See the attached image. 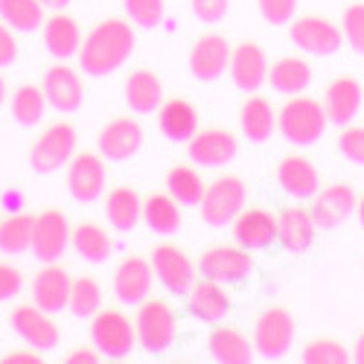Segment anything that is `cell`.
I'll return each instance as SVG.
<instances>
[{
  "instance_id": "obj_1",
  "label": "cell",
  "mask_w": 364,
  "mask_h": 364,
  "mask_svg": "<svg viewBox=\"0 0 364 364\" xmlns=\"http://www.w3.org/2000/svg\"><path fill=\"white\" fill-rule=\"evenodd\" d=\"M134 29L119 21V18H108L102 23H97L90 33L85 36L82 47H79V68L87 76H108L123 68L132 53H134Z\"/></svg>"
},
{
  "instance_id": "obj_2",
  "label": "cell",
  "mask_w": 364,
  "mask_h": 364,
  "mask_svg": "<svg viewBox=\"0 0 364 364\" xmlns=\"http://www.w3.org/2000/svg\"><path fill=\"white\" fill-rule=\"evenodd\" d=\"M329 126L326 119V111H323V102L312 100V97H289L283 102V108L277 111V132L294 143V146H312L323 137Z\"/></svg>"
},
{
  "instance_id": "obj_3",
  "label": "cell",
  "mask_w": 364,
  "mask_h": 364,
  "mask_svg": "<svg viewBox=\"0 0 364 364\" xmlns=\"http://www.w3.org/2000/svg\"><path fill=\"white\" fill-rule=\"evenodd\" d=\"M294 332H297V323H294V315L286 306L265 309L254 323V338H251L257 355L265 358V361L286 358V353L294 344Z\"/></svg>"
},
{
  "instance_id": "obj_4",
  "label": "cell",
  "mask_w": 364,
  "mask_h": 364,
  "mask_svg": "<svg viewBox=\"0 0 364 364\" xmlns=\"http://www.w3.org/2000/svg\"><path fill=\"white\" fill-rule=\"evenodd\" d=\"M134 329H137V344L146 353H166L175 341V332H178L175 309L166 300H149L146 297L137 309Z\"/></svg>"
},
{
  "instance_id": "obj_5",
  "label": "cell",
  "mask_w": 364,
  "mask_h": 364,
  "mask_svg": "<svg viewBox=\"0 0 364 364\" xmlns=\"http://www.w3.org/2000/svg\"><path fill=\"white\" fill-rule=\"evenodd\" d=\"M90 341L108 358H129L137 347V329L119 309H97L90 321Z\"/></svg>"
},
{
  "instance_id": "obj_6",
  "label": "cell",
  "mask_w": 364,
  "mask_h": 364,
  "mask_svg": "<svg viewBox=\"0 0 364 364\" xmlns=\"http://www.w3.org/2000/svg\"><path fill=\"white\" fill-rule=\"evenodd\" d=\"M76 155V129L70 123L47 126L29 149V166L38 175H53Z\"/></svg>"
},
{
  "instance_id": "obj_7",
  "label": "cell",
  "mask_w": 364,
  "mask_h": 364,
  "mask_svg": "<svg viewBox=\"0 0 364 364\" xmlns=\"http://www.w3.org/2000/svg\"><path fill=\"white\" fill-rule=\"evenodd\" d=\"M201 219L204 225L210 228H225L230 225L242 207H245V181L239 175H222L216 178L213 184L204 190V198H201Z\"/></svg>"
},
{
  "instance_id": "obj_8",
  "label": "cell",
  "mask_w": 364,
  "mask_h": 364,
  "mask_svg": "<svg viewBox=\"0 0 364 364\" xmlns=\"http://www.w3.org/2000/svg\"><path fill=\"white\" fill-rule=\"evenodd\" d=\"M105 158L94 155V151H79L68 161V193L79 204H94L105 193Z\"/></svg>"
},
{
  "instance_id": "obj_9",
  "label": "cell",
  "mask_w": 364,
  "mask_h": 364,
  "mask_svg": "<svg viewBox=\"0 0 364 364\" xmlns=\"http://www.w3.org/2000/svg\"><path fill=\"white\" fill-rule=\"evenodd\" d=\"M201 277H210L216 283H242L254 274L251 251L242 245H213L207 248L198 259Z\"/></svg>"
},
{
  "instance_id": "obj_10",
  "label": "cell",
  "mask_w": 364,
  "mask_h": 364,
  "mask_svg": "<svg viewBox=\"0 0 364 364\" xmlns=\"http://www.w3.org/2000/svg\"><path fill=\"white\" fill-rule=\"evenodd\" d=\"M9 323L15 329V336L38 353H50L62 341V332H58L50 312H44L36 303H21V306H15L9 315Z\"/></svg>"
},
{
  "instance_id": "obj_11",
  "label": "cell",
  "mask_w": 364,
  "mask_h": 364,
  "mask_svg": "<svg viewBox=\"0 0 364 364\" xmlns=\"http://www.w3.org/2000/svg\"><path fill=\"white\" fill-rule=\"evenodd\" d=\"M289 38L297 50L309 53V55H332V53H338L341 44H344L341 26H336L329 18H321V15L297 18L289 26Z\"/></svg>"
},
{
  "instance_id": "obj_12",
  "label": "cell",
  "mask_w": 364,
  "mask_h": 364,
  "mask_svg": "<svg viewBox=\"0 0 364 364\" xmlns=\"http://www.w3.org/2000/svg\"><path fill=\"white\" fill-rule=\"evenodd\" d=\"M151 268H155L158 283L169 291V294H187L193 280H196V265L187 257V251H181L172 242H161V245L151 248L149 257Z\"/></svg>"
},
{
  "instance_id": "obj_13",
  "label": "cell",
  "mask_w": 364,
  "mask_h": 364,
  "mask_svg": "<svg viewBox=\"0 0 364 364\" xmlns=\"http://www.w3.org/2000/svg\"><path fill=\"white\" fill-rule=\"evenodd\" d=\"M70 222L62 210H44L36 216L33 228V251L38 262H58L70 248Z\"/></svg>"
},
{
  "instance_id": "obj_14",
  "label": "cell",
  "mask_w": 364,
  "mask_h": 364,
  "mask_svg": "<svg viewBox=\"0 0 364 364\" xmlns=\"http://www.w3.org/2000/svg\"><path fill=\"white\" fill-rule=\"evenodd\" d=\"M143 143H146V132L132 117H114L111 123L102 126V132L97 137L100 155L105 161H114V164H123V161L134 158L143 149Z\"/></svg>"
},
{
  "instance_id": "obj_15",
  "label": "cell",
  "mask_w": 364,
  "mask_h": 364,
  "mask_svg": "<svg viewBox=\"0 0 364 364\" xmlns=\"http://www.w3.org/2000/svg\"><path fill=\"white\" fill-rule=\"evenodd\" d=\"M151 286H155V268H151L149 259L143 257H126L114 268V297L119 303H129V306H140V303L151 294Z\"/></svg>"
},
{
  "instance_id": "obj_16",
  "label": "cell",
  "mask_w": 364,
  "mask_h": 364,
  "mask_svg": "<svg viewBox=\"0 0 364 364\" xmlns=\"http://www.w3.org/2000/svg\"><path fill=\"white\" fill-rule=\"evenodd\" d=\"M239 151V143H236V134L228 132V129H204V132H196L190 140H187V155L196 166H207V169H219V166H228Z\"/></svg>"
},
{
  "instance_id": "obj_17",
  "label": "cell",
  "mask_w": 364,
  "mask_h": 364,
  "mask_svg": "<svg viewBox=\"0 0 364 364\" xmlns=\"http://www.w3.org/2000/svg\"><path fill=\"white\" fill-rule=\"evenodd\" d=\"M41 90L47 97V105L62 114H73L85 105V82L68 65H53L41 79Z\"/></svg>"
},
{
  "instance_id": "obj_18",
  "label": "cell",
  "mask_w": 364,
  "mask_h": 364,
  "mask_svg": "<svg viewBox=\"0 0 364 364\" xmlns=\"http://www.w3.org/2000/svg\"><path fill=\"white\" fill-rule=\"evenodd\" d=\"M230 53H233V47L228 44L225 36H219V33L201 36L190 50V73L198 82H216L219 76L228 73Z\"/></svg>"
},
{
  "instance_id": "obj_19",
  "label": "cell",
  "mask_w": 364,
  "mask_h": 364,
  "mask_svg": "<svg viewBox=\"0 0 364 364\" xmlns=\"http://www.w3.org/2000/svg\"><path fill=\"white\" fill-rule=\"evenodd\" d=\"M361 102H364V87L355 76H338L323 90V111L332 126H350L361 111Z\"/></svg>"
},
{
  "instance_id": "obj_20",
  "label": "cell",
  "mask_w": 364,
  "mask_h": 364,
  "mask_svg": "<svg viewBox=\"0 0 364 364\" xmlns=\"http://www.w3.org/2000/svg\"><path fill=\"white\" fill-rule=\"evenodd\" d=\"M312 198H315L312 219L321 230H332L344 225L355 213V204H358V196L350 184H329L326 190H318Z\"/></svg>"
},
{
  "instance_id": "obj_21",
  "label": "cell",
  "mask_w": 364,
  "mask_h": 364,
  "mask_svg": "<svg viewBox=\"0 0 364 364\" xmlns=\"http://www.w3.org/2000/svg\"><path fill=\"white\" fill-rule=\"evenodd\" d=\"M230 225H233L236 245L248 251H265L277 239V216L265 207H251V210L242 207V213Z\"/></svg>"
},
{
  "instance_id": "obj_22",
  "label": "cell",
  "mask_w": 364,
  "mask_h": 364,
  "mask_svg": "<svg viewBox=\"0 0 364 364\" xmlns=\"http://www.w3.org/2000/svg\"><path fill=\"white\" fill-rule=\"evenodd\" d=\"M228 73L233 79V85L245 94H257V90L268 82V58L265 50L254 41H242L233 53H230V65Z\"/></svg>"
},
{
  "instance_id": "obj_23",
  "label": "cell",
  "mask_w": 364,
  "mask_h": 364,
  "mask_svg": "<svg viewBox=\"0 0 364 364\" xmlns=\"http://www.w3.org/2000/svg\"><path fill=\"white\" fill-rule=\"evenodd\" d=\"M315 233H318V225L312 219V210L300 207V204H289L286 210H280V216H277V239L283 242L286 251L306 254L315 245Z\"/></svg>"
},
{
  "instance_id": "obj_24",
  "label": "cell",
  "mask_w": 364,
  "mask_h": 364,
  "mask_svg": "<svg viewBox=\"0 0 364 364\" xmlns=\"http://www.w3.org/2000/svg\"><path fill=\"white\" fill-rule=\"evenodd\" d=\"M70 274L55 265V262H44V268L33 277V303L41 306L44 312L55 315L68 309V297H70Z\"/></svg>"
},
{
  "instance_id": "obj_25",
  "label": "cell",
  "mask_w": 364,
  "mask_h": 364,
  "mask_svg": "<svg viewBox=\"0 0 364 364\" xmlns=\"http://www.w3.org/2000/svg\"><path fill=\"white\" fill-rule=\"evenodd\" d=\"M184 297H187L190 312L207 323H222L233 309V303H230L228 291L222 289V283L210 280V277H201L198 283L193 280V286Z\"/></svg>"
},
{
  "instance_id": "obj_26",
  "label": "cell",
  "mask_w": 364,
  "mask_h": 364,
  "mask_svg": "<svg viewBox=\"0 0 364 364\" xmlns=\"http://www.w3.org/2000/svg\"><path fill=\"white\" fill-rule=\"evenodd\" d=\"M207 350L219 364H251L257 358L254 341L239 326H216L207 338Z\"/></svg>"
},
{
  "instance_id": "obj_27",
  "label": "cell",
  "mask_w": 364,
  "mask_h": 364,
  "mask_svg": "<svg viewBox=\"0 0 364 364\" xmlns=\"http://www.w3.org/2000/svg\"><path fill=\"white\" fill-rule=\"evenodd\" d=\"M158 129L175 143H187L198 132V108L184 97L164 100L158 108Z\"/></svg>"
},
{
  "instance_id": "obj_28",
  "label": "cell",
  "mask_w": 364,
  "mask_h": 364,
  "mask_svg": "<svg viewBox=\"0 0 364 364\" xmlns=\"http://www.w3.org/2000/svg\"><path fill=\"white\" fill-rule=\"evenodd\" d=\"M277 184L294 198H312L321 190V172L309 158L289 155L277 166Z\"/></svg>"
},
{
  "instance_id": "obj_29",
  "label": "cell",
  "mask_w": 364,
  "mask_h": 364,
  "mask_svg": "<svg viewBox=\"0 0 364 364\" xmlns=\"http://www.w3.org/2000/svg\"><path fill=\"white\" fill-rule=\"evenodd\" d=\"M239 129L251 143H265L277 132V108L265 97H248L239 108Z\"/></svg>"
},
{
  "instance_id": "obj_30",
  "label": "cell",
  "mask_w": 364,
  "mask_h": 364,
  "mask_svg": "<svg viewBox=\"0 0 364 364\" xmlns=\"http://www.w3.org/2000/svg\"><path fill=\"white\" fill-rule=\"evenodd\" d=\"M123 94H126V102L132 111L137 114H155L164 102V82L158 79V73L151 70H134L126 76V85H123Z\"/></svg>"
},
{
  "instance_id": "obj_31",
  "label": "cell",
  "mask_w": 364,
  "mask_h": 364,
  "mask_svg": "<svg viewBox=\"0 0 364 364\" xmlns=\"http://www.w3.org/2000/svg\"><path fill=\"white\" fill-rule=\"evenodd\" d=\"M44 47L50 50L53 58H70L79 53L82 47V29L76 23V18L65 15V12H55L53 18L44 21Z\"/></svg>"
},
{
  "instance_id": "obj_32",
  "label": "cell",
  "mask_w": 364,
  "mask_h": 364,
  "mask_svg": "<svg viewBox=\"0 0 364 364\" xmlns=\"http://www.w3.org/2000/svg\"><path fill=\"white\" fill-rule=\"evenodd\" d=\"M268 82L277 94H286V97H294V94H303L312 82V68L306 58L300 55H283L277 58L274 65L268 70Z\"/></svg>"
},
{
  "instance_id": "obj_33",
  "label": "cell",
  "mask_w": 364,
  "mask_h": 364,
  "mask_svg": "<svg viewBox=\"0 0 364 364\" xmlns=\"http://www.w3.org/2000/svg\"><path fill=\"white\" fill-rule=\"evenodd\" d=\"M105 216H108V225L114 230L129 233L143 219V198L132 187H117L105 198Z\"/></svg>"
},
{
  "instance_id": "obj_34",
  "label": "cell",
  "mask_w": 364,
  "mask_h": 364,
  "mask_svg": "<svg viewBox=\"0 0 364 364\" xmlns=\"http://www.w3.org/2000/svg\"><path fill=\"white\" fill-rule=\"evenodd\" d=\"M143 222L161 236H172L181 230V225H184L181 204L169 193H151L143 201Z\"/></svg>"
},
{
  "instance_id": "obj_35",
  "label": "cell",
  "mask_w": 364,
  "mask_h": 364,
  "mask_svg": "<svg viewBox=\"0 0 364 364\" xmlns=\"http://www.w3.org/2000/svg\"><path fill=\"white\" fill-rule=\"evenodd\" d=\"M70 245L73 251L87 259V262H105L114 251V242L108 236V230L97 222H82L70 230Z\"/></svg>"
},
{
  "instance_id": "obj_36",
  "label": "cell",
  "mask_w": 364,
  "mask_h": 364,
  "mask_svg": "<svg viewBox=\"0 0 364 364\" xmlns=\"http://www.w3.org/2000/svg\"><path fill=\"white\" fill-rule=\"evenodd\" d=\"M166 190H169V196H172L178 204H184V207H198L201 198H204L207 184L201 181V175H198L196 166L175 164V166L166 172Z\"/></svg>"
},
{
  "instance_id": "obj_37",
  "label": "cell",
  "mask_w": 364,
  "mask_h": 364,
  "mask_svg": "<svg viewBox=\"0 0 364 364\" xmlns=\"http://www.w3.org/2000/svg\"><path fill=\"white\" fill-rule=\"evenodd\" d=\"M33 228H36V216L29 213H15L0 222V251L18 257L33 248Z\"/></svg>"
},
{
  "instance_id": "obj_38",
  "label": "cell",
  "mask_w": 364,
  "mask_h": 364,
  "mask_svg": "<svg viewBox=\"0 0 364 364\" xmlns=\"http://www.w3.org/2000/svg\"><path fill=\"white\" fill-rule=\"evenodd\" d=\"M0 21L15 33H36L44 26V6L41 0H0Z\"/></svg>"
},
{
  "instance_id": "obj_39",
  "label": "cell",
  "mask_w": 364,
  "mask_h": 364,
  "mask_svg": "<svg viewBox=\"0 0 364 364\" xmlns=\"http://www.w3.org/2000/svg\"><path fill=\"white\" fill-rule=\"evenodd\" d=\"M9 111L21 126H38L47 111V97L38 85H21L12 100H9Z\"/></svg>"
},
{
  "instance_id": "obj_40",
  "label": "cell",
  "mask_w": 364,
  "mask_h": 364,
  "mask_svg": "<svg viewBox=\"0 0 364 364\" xmlns=\"http://www.w3.org/2000/svg\"><path fill=\"white\" fill-rule=\"evenodd\" d=\"M102 306V286L97 277H76L70 280V297L68 309L73 318H94V312Z\"/></svg>"
},
{
  "instance_id": "obj_41",
  "label": "cell",
  "mask_w": 364,
  "mask_h": 364,
  "mask_svg": "<svg viewBox=\"0 0 364 364\" xmlns=\"http://www.w3.org/2000/svg\"><path fill=\"white\" fill-rule=\"evenodd\" d=\"M300 361L303 364H347L350 350L336 338H318V341H309L303 347Z\"/></svg>"
},
{
  "instance_id": "obj_42",
  "label": "cell",
  "mask_w": 364,
  "mask_h": 364,
  "mask_svg": "<svg viewBox=\"0 0 364 364\" xmlns=\"http://www.w3.org/2000/svg\"><path fill=\"white\" fill-rule=\"evenodd\" d=\"M123 9L129 15V21L134 26H143V29L161 26V21L166 15V4H164V0H123Z\"/></svg>"
},
{
  "instance_id": "obj_43",
  "label": "cell",
  "mask_w": 364,
  "mask_h": 364,
  "mask_svg": "<svg viewBox=\"0 0 364 364\" xmlns=\"http://www.w3.org/2000/svg\"><path fill=\"white\" fill-rule=\"evenodd\" d=\"M341 33H344V41H347L358 55H364V4H350V6L344 9Z\"/></svg>"
},
{
  "instance_id": "obj_44",
  "label": "cell",
  "mask_w": 364,
  "mask_h": 364,
  "mask_svg": "<svg viewBox=\"0 0 364 364\" xmlns=\"http://www.w3.org/2000/svg\"><path fill=\"white\" fill-rule=\"evenodd\" d=\"M338 151L355 166H364V126H347L338 134Z\"/></svg>"
},
{
  "instance_id": "obj_45",
  "label": "cell",
  "mask_w": 364,
  "mask_h": 364,
  "mask_svg": "<svg viewBox=\"0 0 364 364\" xmlns=\"http://www.w3.org/2000/svg\"><path fill=\"white\" fill-rule=\"evenodd\" d=\"M259 6V15L274 23V26H283L294 18V9H297V0H257Z\"/></svg>"
},
{
  "instance_id": "obj_46",
  "label": "cell",
  "mask_w": 364,
  "mask_h": 364,
  "mask_svg": "<svg viewBox=\"0 0 364 364\" xmlns=\"http://www.w3.org/2000/svg\"><path fill=\"white\" fill-rule=\"evenodd\" d=\"M193 6V15L204 23H219L228 9H230V0H190Z\"/></svg>"
},
{
  "instance_id": "obj_47",
  "label": "cell",
  "mask_w": 364,
  "mask_h": 364,
  "mask_svg": "<svg viewBox=\"0 0 364 364\" xmlns=\"http://www.w3.org/2000/svg\"><path fill=\"white\" fill-rule=\"evenodd\" d=\"M23 289V274L12 262H0V300H12Z\"/></svg>"
},
{
  "instance_id": "obj_48",
  "label": "cell",
  "mask_w": 364,
  "mask_h": 364,
  "mask_svg": "<svg viewBox=\"0 0 364 364\" xmlns=\"http://www.w3.org/2000/svg\"><path fill=\"white\" fill-rule=\"evenodd\" d=\"M15 58H18V41H15V33H12V26H6L4 21H0V68L15 65Z\"/></svg>"
},
{
  "instance_id": "obj_49",
  "label": "cell",
  "mask_w": 364,
  "mask_h": 364,
  "mask_svg": "<svg viewBox=\"0 0 364 364\" xmlns=\"http://www.w3.org/2000/svg\"><path fill=\"white\" fill-rule=\"evenodd\" d=\"M100 358H102V353L97 347H76V350H70L65 355L68 364H97Z\"/></svg>"
},
{
  "instance_id": "obj_50",
  "label": "cell",
  "mask_w": 364,
  "mask_h": 364,
  "mask_svg": "<svg viewBox=\"0 0 364 364\" xmlns=\"http://www.w3.org/2000/svg\"><path fill=\"white\" fill-rule=\"evenodd\" d=\"M4 364H41L44 358H41V353H29V350H18V353H9V355H4L0 358Z\"/></svg>"
},
{
  "instance_id": "obj_51",
  "label": "cell",
  "mask_w": 364,
  "mask_h": 364,
  "mask_svg": "<svg viewBox=\"0 0 364 364\" xmlns=\"http://www.w3.org/2000/svg\"><path fill=\"white\" fill-rule=\"evenodd\" d=\"M70 4H73V0H41V6L44 9H53V12H65Z\"/></svg>"
},
{
  "instance_id": "obj_52",
  "label": "cell",
  "mask_w": 364,
  "mask_h": 364,
  "mask_svg": "<svg viewBox=\"0 0 364 364\" xmlns=\"http://www.w3.org/2000/svg\"><path fill=\"white\" fill-rule=\"evenodd\" d=\"M353 361H358V364H364V332L355 338V347H353V355H350Z\"/></svg>"
},
{
  "instance_id": "obj_53",
  "label": "cell",
  "mask_w": 364,
  "mask_h": 364,
  "mask_svg": "<svg viewBox=\"0 0 364 364\" xmlns=\"http://www.w3.org/2000/svg\"><path fill=\"white\" fill-rule=\"evenodd\" d=\"M355 216H358V222H361V228H364V196H361L358 204H355Z\"/></svg>"
},
{
  "instance_id": "obj_54",
  "label": "cell",
  "mask_w": 364,
  "mask_h": 364,
  "mask_svg": "<svg viewBox=\"0 0 364 364\" xmlns=\"http://www.w3.org/2000/svg\"><path fill=\"white\" fill-rule=\"evenodd\" d=\"M6 102V79H4V73H0V105Z\"/></svg>"
}]
</instances>
